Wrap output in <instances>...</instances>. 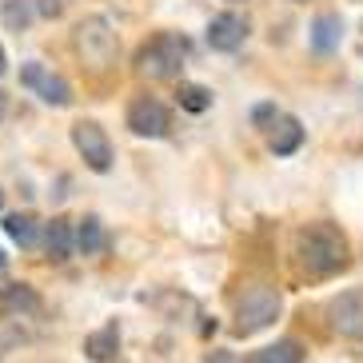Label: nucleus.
Returning <instances> with one entry per match:
<instances>
[{
	"label": "nucleus",
	"mask_w": 363,
	"mask_h": 363,
	"mask_svg": "<svg viewBox=\"0 0 363 363\" xmlns=\"http://www.w3.org/2000/svg\"><path fill=\"white\" fill-rule=\"evenodd\" d=\"M296 256L308 276H335L347 264V240L335 224H308L296 235Z\"/></svg>",
	"instance_id": "1"
},
{
	"label": "nucleus",
	"mask_w": 363,
	"mask_h": 363,
	"mask_svg": "<svg viewBox=\"0 0 363 363\" xmlns=\"http://www.w3.org/2000/svg\"><path fill=\"white\" fill-rule=\"evenodd\" d=\"M184 60H188V44H184V36L160 33L136 52V72L148 76V80H176V76L184 72Z\"/></svg>",
	"instance_id": "2"
},
{
	"label": "nucleus",
	"mask_w": 363,
	"mask_h": 363,
	"mask_svg": "<svg viewBox=\"0 0 363 363\" xmlns=\"http://www.w3.org/2000/svg\"><path fill=\"white\" fill-rule=\"evenodd\" d=\"M279 308H284V299H279L276 288L252 284L244 296L235 299V331H240V335H256V331L267 328V323L279 320Z\"/></svg>",
	"instance_id": "3"
},
{
	"label": "nucleus",
	"mask_w": 363,
	"mask_h": 363,
	"mask_svg": "<svg viewBox=\"0 0 363 363\" xmlns=\"http://www.w3.org/2000/svg\"><path fill=\"white\" fill-rule=\"evenodd\" d=\"M116 28L104 21V16H84L76 24V52L92 72H104L112 60H116Z\"/></svg>",
	"instance_id": "4"
},
{
	"label": "nucleus",
	"mask_w": 363,
	"mask_h": 363,
	"mask_svg": "<svg viewBox=\"0 0 363 363\" xmlns=\"http://www.w3.org/2000/svg\"><path fill=\"white\" fill-rule=\"evenodd\" d=\"M72 144L92 172H112V144H108V132L100 128L96 120L72 124Z\"/></svg>",
	"instance_id": "5"
},
{
	"label": "nucleus",
	"mask_w": 363,
	"mask_h": 363,
	"mask_svg": "<svg viewBox=\"0 0 363 363\" xmlns=\"http://www.w3.org/2000/svg\"><path fill=\"white\" fill-rule=\"evenodd\" d=\"M124 120H128V128L136 132V136H144V140H160V136H168V128H172V112L156 96L132 100Z\"/></svg>",
	"instance_id": "6"
},
{
	"label": "nucleus",
	"mask_w": 363,
	"mask_h": 363,
	"mask_svg": "<svg viewBox=\"0 0 363 363\" xmlns=\"http://www.w3.org/2000/svg\"><path fill=\"white\" fill-rule=\"evenodd\" d=\"M328 323L343 340H363V288H352L328 303Z\"/></svg>",
	"instance_id": "7"
},
{
	"label": "nucleus",
	"mask_w": 363,
	"mask_h": 363,
	"mask_svg": "<svg viewBox=\"0 0 363 363\" xmlns=\"http://www.w3.org/2000/svg\"><path fill=\"white\" fill-rule=\"evenodd\" d=\"M244 40H247V21L240 12H220V16H212V24H208V48L212 52H235Z\"/></svg>",
	"instance_id": "8"
},
{
	"label": "nucleus",
	"mask_w": 363,
	"mask_h": 363,
	"mask_svg": "<svg viewBox=\"0 0 363 363\" xmlns=\"http://www.w3.org/2000/svg\"><path fill=\"white\" fill-rule=\"evenodd\" d=\"M267 128H272L267 132V144H272L276 156H291V152H299V144H303V124H299L296 116H276Z\"/></svg>",
	"instance_id": "9"
},
{
	"label": "nucleus",
	"mask_w": 363,
	"mask_h": 363,
	"mask_svg": "<svg viewBox=\"0 0 363 363\" xmlns=\"http://www.w3.org/2000/svg\"><path fill=\"white\" fill-rule=\"evenodd\" d=\"M340 40H343V21L335 16V12H323V16L311 21V52L328 56V52L340 48Z\"/></svg>",
	"instance_id": "10"
},
{
	"label": "nucleus",
	"mask_w": 363,
	"mask_h": 363,
	"mask_svg": "<svg viewBox=\"0 0 363 363\" xmlns=\"http://www.w3.org/2000/svg\"><path fill=\"white\" fill-rule=\"evenodd\" d=\"M104 244H108V235H104L100 216H84V220L72 228V247L80 252V256H100Z\"/></svg>",
	"instance_id": "11"
},
{
	"label": "nucleus",
	"mask_w": 363,
	"mask_h": 363,
	"mask_svg": "<svg viewBox=\"0 0 363 363\" xmlns=\"http://www.w3.org/2000/svg\"><path fill=\"white\" fill-rule=\"evenodd\" d=\"M44 252H48L52 264H65V259L72 256V220L56 216L52 224L44 228Z\"/></svg>",
	"instance_id": "12"
},
{
	"label": "nucleus",
	"mask_w": 363,
	"mask_h": 363,
	"mask_svg": "<svg viewBox=\"0 0 363 363\" xmlns=\"http://www.w3.org/2000/svg\"><path fill=\"white\" fill-rule=\"evenodd\" d=\"M116 352H120V328H116V323L92 331V335L84 340V355L92 363H112V359H116Z\"/></svg>",
	"instance_id": "13"
},
{
	"label": "nucleus",
	"mask_w": 363,
	"mask_h": 363,
	"mask_svg": "<svg viewBox=\"0 0 363 363\" xmlns=\"http://www.w3.org/2000/svg\"><path fill=\"white\" fill-rule=\"evenodd\" d=\"M0 308L9 311V315H36L40 311V296H36L28 284H9V288L0 291Z\"/></svg>",
	"instance_id": "14"
},
{
	"label": "nucleus",
	"mask_w": 363,
	"mask_h": 363,
	"mask_svg": "<svg viewBox=\"0 0 363 363\" xmlns=\"http://www.w3.org/2000/svg\"><path fill=\"white\" fill-rule=\"evenodd\" d=\"M36 92H40L44 104H52V108H68V104H72V88H68L65 76H56V72H44L40 80H36Z\"/></svg>",
	"instance_id": "15"
},
{
	"label": "nucleus",
	"mask_w": 363,
	"mask_h": 363,
	"mask_svg": "<svg viewBox=\"0 0 363 363\" xmlns=\"http://www.w3.org/2000/svg\"><path fill=\"white\" fill-rule=\"evenodd\" d=\"M247 363H303V352H299L296 340H279L272 347H259Z\"/></svg>",
	"instance_id": "16"
},
{
	"label": "nucleus",
	"mask_w": 363,
	"mask_h": 363,
	"mask_svg": "<svg viewBox=\"0 0 363 363\" xmlns=\"http://www.w3.org/2000/svg\"><path fill=\"white\" fill-rule=\"evenodd\" d=\"M0 21H4V28H12V33H24V28L33 24V0H4V4H0Z\"/></svg>",
	"instance_id": "17"
},
{
	"label": "nucleus",
	"mask_w": 363,
	"mask_h": 363,
	"mask_svg": "<svg viewBox=\"0 0 363 363\" xmlns=\"http://www.w3.org/2000/svg\"><path fill=\"white\" fill-rule=\"evenodd\" d=\"M4 232H9L21 247H33V244H36V220H33L28 212H12V216H4Z\"/></svg>",
	"instance_id": "18"
},
{
	"label": "nucleus",
	"mask_w": 363,
	"mask_h": 363,
	"mask_svg": "<svg viewBox=\"0 0 363 363\" xmlns=\"http://www.w3.org/2000/svg\"><path fill=\"white\" fill-rule=\"evenodd\" d=\"M176 100H180V108H188V112H208V108H212V88L192 84V80H180Z\"/></svg>",
	"instance_id": "19"
},
{
	"label": "nucleus",
	"mask_w": 363,
	"mask_h": 363,
	"mask_svg": "<svg viewBox=\"0 0 363 363\" xmlns=\"http://www.w3.org/2000/svg\"><path fill=\"white\" fill-rule=\"evenodd\" d=\"M276 116H279L276 104H256V108H252V120H256V128H267V124H272Z\"/></svg>",
	"instance_id": "20"
},
{
	"label": "nucleus",
	"mask_w": 363,
	"mask_h": 363,
	"mask_svg": "<svg viewBox=\"0 0 363 363\" xmlns=\"http://www.w3.org/2000/svg\"><path fill=\"white\" fill-rule=\"evenodd\" d=\"M44 76V68L36 65V60H28V65H21V84L24 88H36V80Z\"/></svg>",
	"instance_id": "21"
},
{
	"label": "nucleus",
	"mask_w": 363,
	"mask_h": 363,
	"mask_svg": "<svg viewBox=\"0 0 363 363\" xmlns=\"http://www.w3.org/2000/svg\"><path fill=\"white\" fill-rule=\"evenodd\" d=\"M36 12H40V16H48V21H56V16L65 12V4H60V0H36Z\"/></svg>",
	"instance_id": "22"
},
{
	"label": "nucleus",
	"mask_w": 363,
	"mask_h": 363,
	"mask_svg": "<svg viewBox=\"0 0 363 363\" xmlns=\"http://www.w3.org/2000/svg\"><path fill=\"white\" fill-rule=\"evenodd\" d=\"M208 363H240V359H235L232 352H212V355H208Z\"/></svg>",
	"instance_id": "23"
},
{
	"label": "nucleus",
	"mask_w": 363,
	"mask_h": 363,
	"mask_svg": "<svg viewBox=\"0 0 363 363\" xmlns=\"http://www.w3.org/2000/svg\"><path fill=\"white\" fill-rule=\"evenodd\" d=\"M9 72V56H4V48H0V76Z\"/></svg>",
	"instance_id": "24"
},
{
	"label": "nucleus",
	"mask_w": 363,
	"mask_h": 363,
	"mask_svg": "<svg viewBox=\"0 0 363 363\" xmlns=\"http://www.w3.org/2000/svg\"><path fill=\"white\" fill-rule=\"evenodd\" d=\"M4 112H9V96H4V92H0V116H4Z\"/></svg>",
	"instance_id": "25"
},
{
	"label": "nucleus",
	"mask_w": 363,
	"mask_h": 363,
	"mask_svg": "<svg viewBox=\"0 0 363 363\" xmlns=\"http://www.w3.org/2000/svg\"><path fill=\"white\" fill-rule=\"evenodd\" d=\"M4 264H9V256H4V252H0V267H4Z\"/></svg>",
	"instance_id": "26"
},
{
	"label": "nucleus",
	"mask_w": 363,
	"mask_h": 363,
	"mask_svg": "<svg viewBox=\"0 0 363 363\" xmlns=\"http://www.w3.org/2000/svg\"><path fill=\"white\" fill-rule=\"evenodd\" d=\"M0 208H4V192H0Z\"/></svg>",
	"instance_id": "27"
},
{
	"label": "nucleus",
	"mask_w": 363,
	"mask_h": 363,
	"mask_svg": "<svg viewBox=\"0 0 363 363\" xmlns=\"http://www.w3.org/2000/svg\"><path fill=\"white\" fill-rule=\"evenodd\" d=\"M296 4H303V0H296Z\"/></svg>",
	"instance_id": "28"
}]
</instances>
